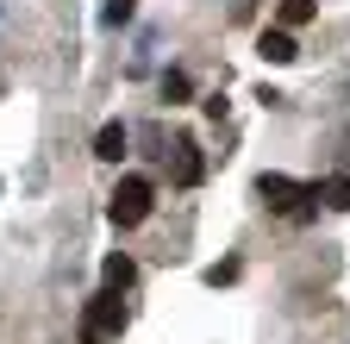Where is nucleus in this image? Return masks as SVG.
<instances>
[{
    "instance_id": "6e6552de",
    "label": "nucleus",
    "mask_w": 350,
    "mask_h": 344,
    "mask_svg": "<svg viewBox=\"0 0 350 344\" xmlns=\"http://www.w3.org/2000/svg\"><path fill=\"white\" fill-rule=\"evenodd\" d=\"M313 200H325V207H350V176H332V182H313Z\"/></svg>"
},
{
    "instance_id": "9b49d317",
    "label": "nucleus",
    "mask_w": 350,
    "mask_h": 344,
    "mask_svg": "<svg viewBox=\"0 0 350 344\" xmlns=\"http://www.w3.org/2000/svg\"><path fill=\"white\" fill-rule=\"evenodd\" d=\"M188 94H194V88H188V75H182V69H169V75H163V101H169V107H182Z\"/></svg>"
},
{
    "instance_id": "0eeeda50",
    "label": "nucleus",
    "mask_w": 350,
    "mask_h": 344,
    "mask_svg": "<svg viewBox=\"0 0 350 344\" xmlns=\"http://www.w3.org/2000/svg\"><path fill=\"white\" fill-rule=\"evenodd\" d=\"M256 57H262V63H275V69H282V63H294L300 51H294V38H288V31L275 25V31H262V38H256Z\"/></svg>"
},
{
    "instance_id": "423d86ee",
    "label": "nucleus",
    "mask_w": 350,
    "mask_h": 344,
    "mask_svg": "<svg viewBox=\"0 0 350 344\" xmlns=\"http://www.w3.org/2000/svg\"><path fill=\"white\" fill-rule=\"evenodd\" d=\"M125 150H131V132H125L119 119H113V125H100V132H94V157H100V163H119Z\"/></svg>"
},
{
    "instance_id": "39448f33",
    "label": "nucleus",
    "mask_w": 350,
    "mask_h": 344,
    "mask_svg": "<svg viewBox=\"0 0 350 344\" xmlns=\"http://www.w3.org/2000/svg\"><path fill=\"white\" fill-rule=\"evenodd\" d=\"M131 282H138V263H131L125 250H113L107 263H100V288H107V294H125Z\"/></svg>"
},
{
    "instance_id": "7ed1b4c3",
    "label": "nucleus",
    "mask_w": 350,
    "mask_h": 344,
    "mask_svg": "<svg viewBox=\"0 0 350 344\" xmlns=\"http://www.w3.org/2000/svg\"><path fill=\"white\" fill-rule=\"evenodd\" d=\"M256 194H262V207H269V213H294V220H306V213H313V207H300V200H313V188L294 182V176H262Z\"/></svg>"
},
{
    "instance_id": "9d476101",
    "label": "nucleus",
    "mask_w": 350,
    "mask_h": 344,
    "mask_svg": "<svg viewBox=\"0 0 350 344\" xmlns=\"http://www.w3.org/2000/svg\"><path fill=\"white\" fill-rule=\"evenodd\" d=\"M138 0H100V25H131Z\"/></svg>"
},
{
    "instance_id": "f257e3e1",
    "label": "nucleus",
    "mask_w": 350,
    "mask_h": 344,
    "mask_svg": "<svg viewBox=\"0 0 350 344\" xmlns=\"http://www.w3.org/2000/svg\"><path fill=\"white\" fill-rule=\"evenodd\" d=\"M150 207H157V188H150L144 176H119V188H113V200H107V213H113V226H119V232L144 226V220H150Z\"/></svg>"
},
{
    "instance_id": "20e7f679",
    "label": "nucleus",
    "mask_w": 350,
    "mask_h": 344,
    "mask_svg": "<svg viewBox=\"0 0 350 344\" xmlns=\"http://www.w3.org/2000/svg\"><path fill=\"white\" fill-rule=\"evenodd\" d=\"M200 176H206L200 144H194V138H175V150H169V182H175V188H200Z\"/></svg>"
},
{
    "instance_id": "f03ea898",
    "label": "nucleus",
    "mask_w": 350,
    "mask_h": 344,
    "mask_svg": "<svg viewBox=\"0 0 350 344\" xmlns=\"http://www.w3.org/2000/svg\"><path fill=\"white\" fill-rule=\"evenodd\" d=\"M125 332V307H119V294H94L88 300V313H81V344H107V338H119Z\"/></svg>"
},
{
    "instance_id": "1a4fd4ad",
    "label": "nucleus",
    "mask_w": 350,
    "mask_h": 344,
    "mask_svg": "<svg viewBox=\"0 0 350 344\" xmlns=\"http://www.w3.org/2000/svg\"><path fill=\"white\" fill-rule=\"evenodd\" d=\"M319 13V0H282V31H294V25H306Z\"/></svg>"
}]
</instances>
